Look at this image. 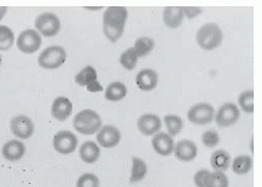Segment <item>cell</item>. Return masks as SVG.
Here are the masks:
<instances>
[{
	"instance_id": "cb8c5ba5",
	"label": "cell",
	"mask_w": 262,
	"mask_h": 187,
	"mask_svg": "<svg viewBox=\"0 0 262 187\" xmlns=\"http://www.w3.org/2000/svg\"><path fill=\"white\" fill-rule=\"evenodd\" d=\"M253 168V160L248 155H240L233 161L232 169L237 175H247Z\"/></svg>"
},
{
	"instance_id": "52a82bcc",
	"label": "cell",
	"mask_w": 262,
	"mask_h": 187,
	"mask_svg": "<svg viewBox=\"0 0 262 187\" xmlns=\"http://www.w3.org/2000/svg\"><path fill=\"white\" fill-rule=\"evenodd\" d=\"M214 117L215 110L209 103H198L188 112V120L196 126H206L213 121Z\"/></svg>"
},
{
	"instance_id": "83f0119b",
	"label": "cell",
	"mask_w": 262,
	"mask_h": 187,
	"mask_svg": "<svg viewBox=\"0 0 262 187\" xmlns=\"http://www.w3.org/2000/svg\"><path fill=\"white\" fill-rule=\"evenodd\" d=\"M15 43V35L7 26H0V51L10 50Z\"/></svg>"
},
{
	"instance_id": "5b68a950",
	"label": "cell",
	"mask_w": 262,
	"mask_h": 187,
	"mask_svg": "<svg viewBox=\"0 0 262 187\" xmlns=\"http://www.w3.org/2000/svg\"><path fill=\"white\" fill-rule=\"evenodd\" d=\"M35 28L43 37H54L60 32L61 23L56 14L45 12L36 18Z\"/></svg>"
},
{
	"instance_id": "8fae6325",
	"label": "cell",
	"mask_w": 262,
	"mask_h": 187,
	"mask_svg": "<svg viewBox=\"0 0 262 187\" xmlns=\"http://www.w3.org/2000/svg\"><path fill=\"white\" fill-rule=\"evenodd\" d=\"M75 81L78 86L87 88L90 92H101L103 91L102 86L98 81V74L95 68L87 66L82 69L75 77Z\"/></svg>"
},
{
	"instance_id": "e575fe53",
	"label": "cell",
	"mask_w": 262,
	"mask_h": 187,
	"mask_svg": "<svg viewBox=\"0 0 262 187\" xmlns=\"http://www.w3.org/2000/svg\"><path fill=\"white\" fill-rule=\"evenodd\" d=\"M8 11L7 7H0V20H2Z\"/></svg>"
},
{
	"instance_id": "d590c367",
	"label": "cell",
	"mask_w": 262,
	"mask_h": 187,
	"mask_svg": "<svg viewBox=\"0 0 262 187\" xmlns=\"http://www.w3.org/2000/svg\"><path fill=\"white\" fill-rule=\"evenodd\" d=\"M87 10H100L101 8H86Z\"/></svg>"
},
{
	"instance_id": "5bb4252c",
	"label": "cell",
	"mask_w": 262,
	"mask_h": 187,
	"mask_svg": "<svg viewBox=\"0 0 262 187\" xmlns=\"http://www.w3.org/2000/svg\"><path fill=\"white\" fill-rule=\"evenodd\" d=\"M151 145L156 153H158L160 156L167 157L170 156L174 152V140L168 133L160 132L156 134L151 140Z\"/></svg>"
},
{
	"instance_id": "836d02e7",
	"label": "cell",
	"mask_w": 262,
	"mask_h": 187,
	"mask_svg": "<svg viewBox=\"0 0 262 187\" xmlns=\"http://www.w3.org/2000/svg\"><path fill=\"white\" fill-rule=\"evenodd\" d=\"M183 11H184V16H186L188 19L198 17L203 13L202 8L200 7H183Z\"/></svg>"
},
{
	"instance_id": "1f68e13d",
	"label": "cell",
	"mask_w": 262,
	"mask_h": 187,
	"mask_svg": "<svg viewBox=\"0 0 262 187\" xmlns=\"http://www.w3.org/2000/svg\"><path fill=\"white\" fill-rule=\"evenodd\" d=\"M220 141H221L220 134H218L215 130L207 131L202 135V142L206 148L213 149L217 147V144L220 143Z\"/></svg>"
},
{
	"instance_id": "484cf974",
	"label": "cell",
	"mask_w": 262,
	"mask_h": 187,
	"mask_svg": "<svg viewBox=\"0 0 262 187\" xmlns=\"http://www.w3.org/2000/svg\"><path fill=\"white\" fill-rule=\"evenodd\" d=\"M164 121L166 123L168 134L171 137L178 136L182 132L183 127H184V122L180 116L172 115V114L166 115L164 118Z\"/></svg>"
},
{
	"instance_id": "603a6c76",
	"label": "cell",
	"mask_w": 262,
	"mask_h": 187,
	"mask_svg": "<svg viewBox=\"0 0 262 187\" xmlns=\"http://www.w3.org/2000/svg\"><path fill=\"white\" fill-rule=\"evenodd\" d=\"M133 169H131V176H130V183H138L141 182L147 175L148 168L144 160L139 157H133Z\"/></svg>"
},
{
	"instance_id": "ffe728a7",
	"label": "cell",
	"mask_w": 262,
	"mask_h": 187,
	"mask_svg": "<svg viewBox=\"0 0 262 187\" xmlns=\"http://www.w3.org/2000/svg\"><path fill=\"white\" fill-rule=\"evenodd\" d=\"M79 155L84 163L93 164L99 160L101 150L96 142L87 141L81 145V148L79 150Z\"/></svg>"
},
{
	"instance_id": "d4e9b609",
	"label": "cell",
	"mask_w": 262,
	"mask_h": 187,
	"mask_svg": "<svg viewBox=\"0 0 262 187\" xmlns=\"http://www.w3.org/2000/svg\"><path fill=\"white\" fill-rule=\"evenodd\" d=\"M155 40L151 39L150 37L143 36L140 37L136 40L135 43V51L138 55V57H146L148 54L152 52V50L155 49Z\"/></svg>"
},
{
	"instance_id": "7c38bea8",
	"label": "cell",
	"mask_w": 262,
	"mask_h": 187,
	"mask_svg": "<svg viewBox=\"0 0 262 187\" xmlns=\"http://www.w3.org/2000/svg\"><path fill=\"white\" fill-rule=\"evenodd\" d=\"M122 138L121 132L113 126L102 127L98 132L97 141L104 149H113L120 143Z\"/></svg>"
},
{
	"instance_id": "8d00e7d4",
	"label": "cell",
	"mask_w": 262,
	"mask_h": 187,
	"mask_svg": "<svg viewBox=\"0 0 262 187\" xmlns=\"http://www.w3.org/2000/svg\"><path fill=\"white\" fill-rule=\"evenodd\" d=\"M2 62H3V58H2V55H0V66H2Z\"/></svg>"
},
{
	"instance_id": "2e32d148",
	"label": "cell",
	"mask_w": 262,
	"mask_h": 187,
	"mask_svg": "<svg viewBox=\"0 0 262 187\" xmlns=\"http://www.w3.org/2000/svg\"><path fill=\"white\" fill-rule=\"evenodd\" d=\"M137 86L144 92L154 91L159 83V74L152 69H144L136 77Z\"/></svg>"
},
{
	"instance_id": "7402d4cb",
	"label": "cell",
	"mask_w": 262,
	"mask_h": 187,
	"mask_svg": "<svg viewBox=\"0 0 262 187\" xmlns=\"http://www.w3.org/2000/svg\"><path fill=\"white\" fill-rule=\"evenodd\" d=\"M127 96V88L122 82H113L109 85L105 92V98L108 101H121Z\"/></svg>"
},
{
	"instance_id": "4316f807",
	"label": "cell",
	"mask_w": 262,
	"mask_h": 187,
	"mask_svg": "<svg viewBox=\"0 0 262 187\" xmlns=\"http://www.w3.org/2000/svg\"><path fill=\"white\" fill-rule=\"evenodd\" d=\"M139 57L134 48H129L124 51L120 57V62L122 67L127 71H133L138 65Z\"/></svg>"
},
{
	"instance_id": "9c48e42d",
	"label": "cell",
	"mask_w": 262,
	"mask_h": 187,
	"mask_svg": "<svg viewBox=\"0 0 262 187\" xmlns=\"http://www.w3.org/2000/svg\"><path fill=\"white\" fill-rule=\"evenodd\" d=\"M240 118V111L235 103L228 102L223 105L217 113H215V122L218 127L229 128L234 124Z\"/></svg>"
},
{
	"instance_id": "ba28073f",
	"label": "cell",
	"mask_w": 262,
	"mask_h": 187,
	"mask_svg": "<svg viewBox=\"0 0 262 187\" xmlns=\"http://www.w3.org/2000/svg\"><path fill=\"white\" fill-rule=\"evenodd\" d=\"M53 145L60 155H71L78 147V138L70 131H61L55 135Z\"/></svg>"
},
{
	"instance_id": "f546056e",
	"label": "cell",
	"mask_w": 262,
	"mask_h": 187,
	"mask_svg": "<svg viewBox=\"0 0 262 187\" xmlns=\"http://www.w3.org/2000/svg\"><path fill=\"white\" fill-rule=\"evenodd\" d=\"M238 103L242 110L247 114L254 113V91H246L240 94Z\"/></svg>"
},
{
	"instance_id": "d6986e66",
	"label": "cell",
	"mask_w": 262,
	"mask_h": 187,
	"mask_svg": "<svg viewBox=\"0 0 262 187\" xmlns=\"http://www.w3.org/2000/svg\"><path fill=\"white\" fill-rule=\"evenodd\" d=\"M183 7H166L163 14L165 25L169 29H178L182 26L184 20Z\"/></svg>"
},
{
	"instance_id": "e0dca14e",
	"label": "cell",
	"mask_w": 262,
	"mask_h": 187,
	"mask_svg": "<svg viewBox=\"0 0 262 187\" xmlns=\"http://www.w3.org/2000/svg\"><path fill=\"white\" fill-rule=\"evenodd\" d=\"M174 154L180 161L188 163L198 156V147L191 140H182L174 147Z\"/></svg>"
},
{
	"instance_id": "4fadbf2b",
	"label": "cell",
	"mask_w": 262,
	"mask_h": 187,
	"mask_svg": "<svg viewBox=\"0 0 262 187\" xmlns=\"http://www.w3.org/2000/svg\"><path fill=\"white\" fill-rule=\"evenodd\" d=\"M138 129L145 136L156 135L162 129V120L156 114H144L138 120Z\"/></svg>"
},
{
	"instance_id": "f1b7e54d",
	"label": "cell",
	"mask_w": 262,
	"mask_h": 187,
	"mask_svg": "<svg viewBox=\"0 0 262 187\" xmlns=\"http://www.w3.org/2000/svg\"><path fill=\"white\" fill-rule=\"evenodd\" d=\"M206 187H229V179L223 172L210 173Z\"/></svg>"
},
{
	"instance_id": "9a60e30c",
	"label": "cell",
	"mask_w": 262,
	"mask_h": 187,
	"mask_svg": "<svg viewBox=\"0 0 262 187\" xmlns=\"http://www.w3.org/2000/svg\"><path fill=\"white\" fill-rule=\"evenodd\" d=\"M72 113L73 103L69 98L60 96L54 100L51 108V114L56 120L65 121L71 117Z\"/></svg>"
},
{
	"instance_id": "277c9868",
	"label": "cell",
	"mask_w": 262,
	"mask_h": 187,
	"mask_svg": "<svg viewBox=\"0 0 262 187\" xmlns=\"http://www.w3.org/2000/svg\"><path fill=\"white\" fill-rule=\"evenodd\" d=\"M68 54L60 46H52L47 48L38 57V65L46 70H56L64 65Z\"/></svg>"
},
{
	"instance_id": "4dcf8cb0",
	"label": "cell",
	"mask_w": 262,
	"mask_h": 187,
	"mask_svg": "<svg viewBox=\"0 0 262 187\" xmlns=\"http://www.w3.org/2000/svg\"><path fill=\"white\" fill-rule=\"evenodd\" d=\"M77 187H100V180L95 174L85 173L79 177Z\"/></svg>"
},
{
	"instance_id": "7a4b0ae2",
	"label": "cell",
	"mask_w": 262,
	"mask_h": 187,
	"mask_svg": "<svg viewBox=\"0 0 262 187\" xmlns=\"http://www.w3.org/2000/svg\"><path fill=\"white\" fill-rule=\"evenodd\" d=\"M73 126L78 133L90 136L101 130L102 120L96 111L83 110L75 116Z\"/></svg>"
},
{
	"instance_id": "3957f363",
	"label": "cell",
	"mask_w": 262,
	"mask_h": 187,
	"mask_svg": "<svg viewBox=\"0 0 262 187\" xmlns=\"http://www.w3.org/2000/svg\"><path fill=\"white\" fill-rule=\"evenodd\" d=\"M223 32L222 29L216 24L204 25L196 34V41L199 46L205 51H212L217 49L223 43Z\"/></svg>"
},
{
	"instance_id": "30bf717a",
	"label": "cell",
	"mask_w": 262,
	"mask_h": 187,
	"mask_svg": "<svg viewBox=\"0 0 262 187\" xmlns=\"http://www.w3.org/2000/svg\"><path fill=\"white\" fill-rule=\"evenodd\" d=\"M10 127L14 136L23 140L30 139L35 132L34 122L26 115L15 116L10 122Z\"/></svg>"
},
{
	"instance_id": "6da1fadb",
	"label": "cell",
	"mask_w": 262,
	"mask_h": 187,
	"mask_svg": "<svg viewBox=\"0 0 262 187\" xmlns=\"http://www.w3.org/2000/svg\"><path fill=\"white\" fill-rule=\"evenodd\" d=\"M127 18L128 11L124 7H109L104 12L103 31L111 43L115 44L122 37Z\"/></svg>"
},
{
	"instance_id": "44dd1931",
	"label": "cell",
	"mask_w": 262,
	"mask_h": 187,
	"mask_svg": "<svg viewBox=\"0 0 262 187\" xmlns=\"http://www.w3.org/2000/svg\"><path fill=\"white\" fill-rule=\"evenodd\" d=\"M210 163L212 169L215 172H226L231 163V157L229 153L224 150H218L214 152L210 158Z\"/></svg>"
},
{
	"instance_id": "d6a6232c",
	"label": "cell",
	"mask_w": 262,
	"mask_h": 187,
	"mask_svg": "<svg viewBox=\"0 0 262 187\" xmlns=\"http://www.w3.org/2000/svg\"><path fill=\"white\" fill-rule=\"evenodd\" d=\"M209 175H210V172L208 170H206V169L199 171L193 177L194 184L198 186V187H206Z\"/></svg>"
},
{
	"instance_id": "8992f818",
	"label": "cell",
	"mask_w": 262,
	"mask_h": 187,
	"mask_svg": "<svg viewBox=\"0 0 262 187\" xmlns=\"http://www.w3.org/2000/svg\"><path fill=\"white\" fill-rule=\"evenodd\" d=\"M42 44L41 35L32 29L21 32L17 37V48L20 52L25 54H34L36 53Z\"/></svg>"
},
{
	"instance_id": "ac0fdd59",
	"label": "cell",
	"mask_w": 262,
	"mask_h": 187,
	"mask_svg": "<svg viewBox=\"0 0 262 187\" xmlns=\"http://www.w3.org/2000/svg\"><path fill=\"white\" fill-rule=\"evenodd\" d=\"M26 145L19 140H10L3 147V156L10 162L19 161L26 155Z\"/></svg>"
}]
</instances>
